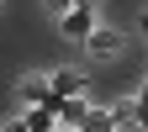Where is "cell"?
I'll use <instances>...</instances> for the list:
<instances>
[{"instance_id":"9c48e42d","label":"cell","mask_w":148,"mask_h":132,"mask_svg":"<svg viewBox=\"0 0 148 132\" xmlns=\"http://www.w3.org/2000/svg\"><path fill=\"white\" fill-rule=\"evenodd\" d=\"M74 5H79V0H48V11H53V16H64V11H74Z\"/></svg>"},{"instance_id":"52a82bcc","label":"cell","mask_w":148,"mask_h":132,"mask_svg":"<svg viewBox=\"0 0 148 132\" xmlns=\"http://www.w3.org/2000/svg\"><path fill=\"white\" fill-rule=\"evenodd\" d=\"M132 127L148 132V90H143V95H132Z\"/></svg>"},{"instance_id":"8fae6325","label":"cell","mask_w":148,"mask_h":132,"mask_svg":"<svg viewBox=\"0 0 148 132\" xmlns=\"http://www.w3.org/2000/svg\"><path fill=\"white\" fill-rule=\"evenodd\" d=\"M143 37H148V16H143Z\"/></svg>"},{"instance_id":"ba28073f","label":"cell","mask_w":148,"mask_h":132,"mask_svg":"<svg viewBox=\"0 0 148 132\" xmlns=\"http://www.w3.org/2000/svg\"><path fill=\"white\" fill-rule=\"evenodd\" d=\"M111 122H116V127H132V101H116V106H111Z\"/></svg>"},{"instance_id":"8992f818","label":"cell","mask_w":148,"mask_h":132,"mask_svg":"<svg viewBox=\"0 0 148 132\" xmlns=\"http://www.w3.org/2000/svg\"><path fill=\"white\" fill-rule=\"evenodd\" d=\"M21 122H27V132H53V127H58V111H53V106H27Z\"/></svg>"},{"instance_id":"7a4b0ae2","label":"cell","mask_w":148,"mask_h":132,"mask_svg":"<svg viewBox=\"0 0 148 132\" xmlns=\"http://www.w3.org/2000/svg\"><path fill=\"white\" fill-rule=\"evenodd\" d=\"M85 53H90V58H116V53H122V32H111V27H90V37H85Z\"/></svg>"},{"instance_id":"3957f363","label":"cell","mask_w":148,"mask_h":132,"mask_svg":"<svg viewBox=\"0 0 148 132\" xmlns=\"http://www.w3.org/2000/svg\"><path fill=\"white\" fill-rule=\"evenodd\" d=\"M16 101H21V106H58V95H53V85H48V74H32V79H21Z\"/></svg>"},{"instance_id":"6da1fadb","label":"cell","mask_w":148,"mask_h":132,"mask_svg":"<svg viewBox=\"0 0 148 132\" xmlns=\"http://www.w3.org/2000/svg\"><path fill=\"white\" fill-rule=\"evenodd\" d=\"M90 27H95V5H90V0H79L74 11L58 16V32H64V37H79V42L90 37Z\"/></svg>"},{"instance_id":"5b68a950","label":"cell","mask_w":148,"mask_h":132,"mask_svg":"<svg viewBox=\"0 0 148 132\" xmlns=\"http://www.w3.org/2000/svg\"><path fill=\"white\" fill-rule=\"evenodd\" d=\"M53 111H58V127H79V122H85V111H90V101H85V95H64Z\"/></svg>"},{"instance_id":"30bf717a","label":"cell","mask_w":148,"mask_h":132,"mask_svg":"<svg viewBox=\"0 0 148 132\" xmlns=\"http://www.w3.org/2000/svg\"><path fill=\"white\" fill-rule=\"evenodd\" d=\"M53 132H79V127H53Z\"/></svg>"},{"instance_id":"277c9868","label":"cell","mask_w":148,"mask_h":132,"mask_svg":"<svg viewBox=\"0 0 148 132\" xmlns=\"http://www.w3.org/2000/svg\"><path fill=\"white\" fill-rule=\"evenodd\" d=\"M48 85H53V95H85V74L79 69H58V74H48Z\"/></svg>"}]
</instances>
